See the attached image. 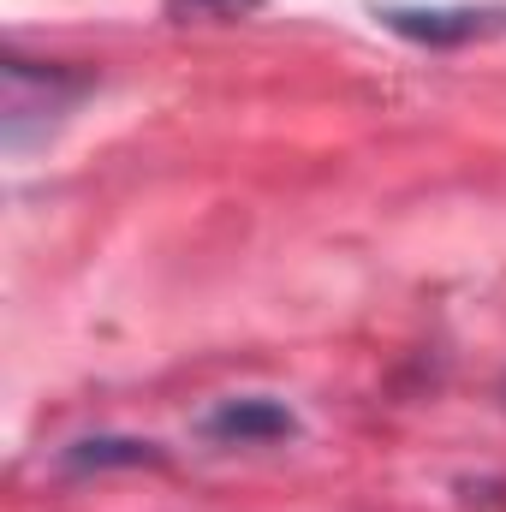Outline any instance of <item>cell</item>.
I'll use <instances>...</instances> for the list:
<instances>
[{
	"label": "cell",
	"mask_w": 506,
	"mask_h": 512,
	"mask_svg": "<svg viewBox=\"0 0 506 512\" xmlns=\"http://www.w3.org/2000/svg\"><path fill=\"white\" fill-rule=\"evenodd\" d=\"M376 18L423 48H459V42H477L506 24V12H489V6H387Z\"/></svg>",
	"instance_id": "obj_1"
},
{
	"label": "cell",
	"mask_w": 506,
	"mask_h": 512,
	"mask_svg": "<svg viewBox=\"0 0 506 512\" xmlns=\"http://www.w3.org/2000/svg\"><path fill=\"white\" fill-rule=\"evenodd\" d=\"M203 435L221 441V447H268V441H286L298 435V417L268 399V393H251V399H227L203 417Z\"/></svg>",
	"instance_id": "obj_2"
},
{
	"label": "cell",
	"mask_w": 506,
	"mask_h": 512,
	"mask_svg": "<svg viewBox=\"0 0 506 512\" xmlns=\"http://www.w3.org/2000/svg\"><path fill=\"white\" fill-rule=\"evenodd\" d=\"M60 465L66 471H108V465H161V453H155V441H120V435H90V441H72L66 453H60Z\"/></svg>",
	"instance_id": "obj_3"
},
{
	"label": "cell",
	"mask_w": 506,
	"mask_h": 512,
	"mask_svg": "<svg viewBox=\"0 0 506 512\" xmlns=\"http://www.w3.org/2000/svg\"><path fill=\"white\" fill-rule=\"evenodd\" d=\"M262 0H167L173 24H227V18H251Z\"/></svg>",
	"instance_id": "obj_4"
}]
</instances>
